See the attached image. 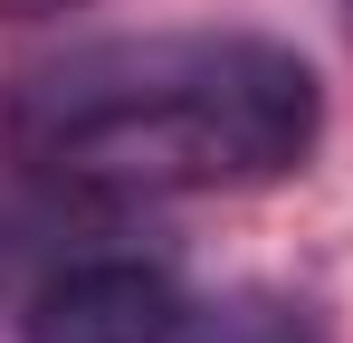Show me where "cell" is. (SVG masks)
Returning <instances> with one entry per match:
<instances>
[{
	"mask_svg": "<svg viewBox=\"0 0 353 343\" xmlns=\"http://www.w3.org/2000/svg\"><path fill=\"white\" fill-rule=\"evenodd\" d=\"M325 134V86L258 29H153L39 67L10 96V143L96 200H181L287 181Z\"/></svg>",
	"mask_w": 353,
	"mask_h": 343,
	"instance_id": "6da1fadb",
	"label": "cell"
},
{
	"mask_svg": "<svg viewBox=\"0 0 353 343\" xmlns=\"http://www.w3.org/2000/svg\"><path fill=\"white\" fill-rule=\"evenodd\" d=\"M191 295L143 258H77L19 305V343H181Z\"/></svg>",
	"mask_w": 353,
	"mask_h": 343,
	"instance_id": "7a4b0ae2",
	"label": "cell"
},
{
	"mask_svg": "<svg viewBox=\"0 0 353 343\" xmlns=\"http://www.w3.org/2000/svg\"><path fill=\"white\" fill-rule=\"evenodd\" d=\"M191 334H201V343H315V324H296L287 305H258V295H248V305L210 315V324L191 315Z\"/></svg>",
	"mask_w": 353,
	"mask_h": 343,
	"instance_id": "3957f363",
	"label": "cell"
},
{
	"mask_svg": "<svg viewBox=\"0 0 353 343\" xmlns=\"http://www.w3.org/2000/svg\"><path fill=\"white\" fill-rule=\"evenodd\" d=\"M0 10H58V0H0Z\"/></svg>",
	"mask_w": 353,
	"mask_h": 343,
	"instance_id": "277c9868",
	"label": "cell"
}]
</instances>
